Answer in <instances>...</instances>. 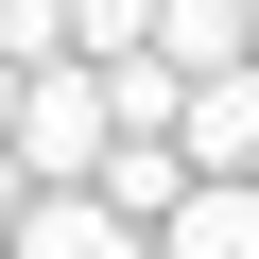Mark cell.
<instances>
[{
    "label": "cell",
    "mask_w": 259,
    "mask_h": 259,
    "mask_svg": "<svg viewBox=\"0 0 259 259\" xmlns=\"http://www.w3.org/2000/svg\"><path fill=\"white\" fill-rule=\"evenodd\" d=\"M69 35V0H0V52H52Z\"/></svg>",
    "instance_id": "5b68a950"
},
{
    "label": "cell",
    "mask_w": 259,
    "mask_h": 259,
    "mask_svg": "<svg viewBox=\"0 0 259 259\" xmlns=\"http://www.w3.org/2000/svg\"><path fill=\"white\" fill-rule=\"evenodd\" d=\"M0 259H156V225H139V207H104L87 173H35L18 207H0Z\"/></svg>",
    "instance_id": "7a4b0ae2"
},
{
    "label": "cell",
    "mask_w": 259,
    "mask_h": 259,
    "mask_svg": "<svg viewBox=\"0 0 259 259\" xmlns=\"http://www.w3.org/2000/svg\"><path fill=\"white\" fill-rule=\"evenodd\" d=\"M242 52H259V0H242Z\"/></svg>",
    "instance_id": "8992f818"
},
{
    "label": "cell",
    "mask_w": 259,
    "mask_h": 259,
    "mask_svg": "<svg viewBox=\"0 0 259 259\" xmlns=\"http://www.w3.org/2000/svg\"><path fill=\"white\" fill-rule=\"evenodd\" d=\"M156 259H259V173H173Z\"/></svg>",
    "instance_id": "3957f363"
},
{
    "label": "cell",
    "mask_w": 259,
    "mask_h": 259,
    "mask_svg": "<svg viewBox=\"0 0 259 259\" xmlns=\"http://www.w3.org/2000/svg\"><path fill=\"white\" fill-rule=\"evenodd\" d=\"M139 35H156L173 69H225V52H242V0H156V18H139Z\"/></svg>",
    "instance_id": "277c9868"
},
{
    "label": "cell",
    "mask_w": 259,
    "mask_h": 259,
    "mask_svg": "<svg viewBox=\"0 0 259 259\" xmlns=\"http://www.w3.org/2000/svg\"><path fill=\"white\" fill-rule=\"evenodd\" d=\"M0 156H18V173H87V156H104V69H87V52H18Z\"/></svg>",
    "instance_id": "6da1fadb"
}]
</instances>
